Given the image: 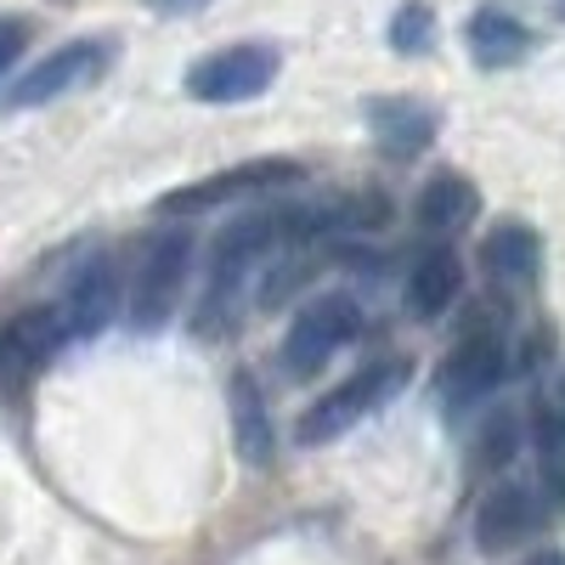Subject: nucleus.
Returning a JSON list of instances; mask_svg holds the SVG:
<instances>
[{
	"label": "nucleus",
	"mask_w": 565,
	"mask_h": 565,
	"mask_svg": "<svg viewBox=\"0 0 565 565\" xmlns=\"http://www.w3.org/2000/svg\"><path fill=\"white\" fill-rule=\"evenodd\" d=\"M328 226V210H260V215H238L221 238L210 244V266H204V300L193 311V334L199 340H226L238 328L244 306H249V282H255V260L271 255L277 244L295 238H317Z\"/></svg>",
	"instance_id": "1"
},
{
	"label": "nucleus",
	"mask_w": 565,
	"mask_h": 565,
	"mask_svg": "<svg viewBox=\"0 0 565 565\" xmlns=\"http://www.w3.org/2000/svg\"><path fill=\"white\" fill-rule=\"evenodd\" d=\"M402 380H407L402 362H367V367L345 373L334 391L317 396V402L300 413L295 441H300V447H328V441H340L345 430H356V424H362L373 407H385V402L402 391Z\"/></svg>",
	"instance_id": "2"
},
{
	"label": "nucleus",
	"mask_w": 565,
	"mask_h": 565,
	"mask_svg": "<svg viewBox=\"0 0 565 565\" xmlns=\"http://www.w3.org/2000/svg\"><path fill=\"white\" fill-rule=\"evenodd\" d=\"M186 266H193V238H186V232H153V238L141 244L130 289H125L130 328L153 334V328L170 322V311L181 306V289H186Z\"/></svg>",
	"instance_id": "3"
},
{
	"label": "nucleus",
	"mask_w": 565,
	"mask_h": 565,
	"mask_svg": "<svg viewBox=\"0 0 565 565\" xmlns=\"http://www.w3.org/2000/svg\"><path fill=\"white\" fill-rule=\"evenodd\" d=\"M282 68V52L271 40H238V45H221V52L199 57L186 68V97L193 103H210V108H232V103H249L277 79Z\"/></svg>",
	"instance_id": "4"
},
{
	"label": "nucleus",
	"mask_w": 565,
	"mask_h": 565,
	"mask_svg": "<svg viewBox=\"0 0 565 565\" xmlns=\"http://www.w3.org/2000/svg\"><path fill=\"white\" fill-rule=\"evenodd\" d=\"M306 170L300 159H244V164H226L204 181H186L175 193L159 199V215H204V210H221V204H238V199H266V193H282V186H300Z\"/></svg>",
	"instance_id": "5"
},
{
	"label": "nucleus",
	"mask_w": 565,
	"mask_h": 565,
	"mask_svg": "<svg viewBox=\"0 0 565 565\" xmlns=\"http://www.w3.org/2000/svg\"><path fill=\"white\" fill-rule=\"evenodd\" d=\"M356 328H362V311H356L351 295L306 300L289 322V334H282V367L311 380V373H322L328 362H334V351H345L356 340Z\"/></svg>",
	"instance_id": "6"
},
{
	"label": "nucleus",
	"mask_w": 565,
	"mask_h": 565,
	"mask_svg": "<svg viewBox=\"0 0 565 565\" xmlns=\"http://www.w3.org/2000/svg\"><path fill=\"white\" fill-rule=\"evenodd\" d=\"M108 63H114V40H68V45H57L52 57H40V63L7 90V97H0V108H12V114L45 108V103L68 97V90H85L90 79H103Z\"/></svg>",
	"instance_id": "7"
},
{
	"label": "nucleus",
	"mask_w": 565,
	"mask_h": 565,
	"mask_svg": "<svg viewBox=\"0 0 565 565\" xmlns=\"http://www.w3.org/2000/svg\"><path fill=\"white\" fill-rule=\"evenodd\" d=\"M498 380H503V334L498 328H469L436 367V396L452 418H463L498 391Z\"/></svg>",
	"instance_id": "8"
},
{
	"label": "nucleus",
	"mask_w": 565,
	"mask_h": 565,
	"mask_svg": "<svg viewBox=\"0 0 565 565\" xmlns=\"http://www.w3.org/2000/svg\"><path fill=\"white\" fill-rule=\"evenodd\" d=\"M548 521L543 509V492L532 487H492L481 503H476V548L481 554H514L526 548Z\"/></svg>",
	"instance_id": "9"
},
{
	"label": "nucleus",
	"mask_w": 565,
	"mask_h": 565,
	"mask_svg": "<svg viewBox=\"0 0 565 565\" xmlns=\"http://www.w3.org/2000/svg\"><path fill=\"white\" fill-rule=\"evenodd\" d=\"M57 317H63V334L97 340L103 328L119 317V266H114L108 255H90L85 266H74Z\"/></svg>",
	"instance_id": "10"
},
{
	"label": "nucleus",
	"mask_w": 565,
	"mask_h": 565,
	"mask_svg": "<svg viewBox=\"0 0 565 565\" xmlns=\"http://www.w3.org/2000/svg\"><path fill=\"white\" fill-rule=\"evenodd\" d=\"M63 340H68V334H63L57 306H29V311H18L12 322H0V391L23 385L29 373H40L45 362L57 356Z\"/></svg>",
	"instance_id": "11"
},
{
	"label": "nucleus",
	"mask_w": 565,
	"mask_h": 565,
	"mask_svg": "<svg viewBox=\"0 0 565 565\" xmlns=\"http://www.w3.org/2000/svg\"><path fill=\"white\" fill-rule=\"evenodd\" d=\"M362 119H367V136L380 141V153L391 159H418L436 141V114L418 97H367Z\"/></svg>",
	"instance_id": "12"
},
{
	"label": "nucleus",
	"mask_w": 565,
	"mask_h": 565,
	"mask_svg": "<svg viewBox=\"0 0 565 565\" xmlns=\"http://www.w3.org/2000/svg\"><path fill=\"white\" fill-rule=\"evenodd\" d=\"M476 210H481L476 181L458 175V170H436L418 186L413 221H418V232H430V238H452V232H463L469 221H476Z\"/></svg>",
	"instance_id": "13"
},
{
	"label": "nucleus",
	"mask_w": 565,
	"mask_h": 565,
	"mask_svg": "<svg viewBox=\"0 0 565 565\" xmlns=\"http://www.w3.org/2000/svg\"><path fill=\"white\" fill-rule=\"evenodd\" d=\"M463 45H469V57H476V68H514V63H526L532 52V29L521 18H509L503 7H481V12H469L463 23Z\"/></svg>",
	"instance_id": "14"
},
{
	"label": "nucleus",
	"mask_w": 565,
	"mask_h": 565,
	"mask_svg": "<svg viewBox=\"0 0 565 565\" xmlns=\"http://www.w3.org/2000/svg\"><path fill=\"white\" fill-rule=\"evenodd\" d=\"M226 413H232V441H238V458L249 469H266L277 452L271 418H266V396L255 385V373H232L226 380Z\"/></svg>",
	"instance_id": "15"
},
{
	"label": "nucleus",
	"mask_w": 565,
	"mask_h": 565,
	"mask_svg": "<svg viewBox=\"0 0 565 565\" xmlns=\"http://www.w3.org/2000/svg\"><path fill=\"white\" fill-rule=\"evenodd\" d=\"M481 266L503 282V289H526V282L537 277V266H543L537 226H526V221H498V226L487 232V244H481Z\"/></svg>",
	"instance_id": "16"
},
{
	"label": "nucleus",
	"mask_w": 565,
	"mask_h": 565,
	"mask_svg": "<svg viewBox=\"0 0 565 565\" xmlns=\"http://www.w3.org/2000/svg\"><path fill=\"white\" fill-rule=\"evenodd\" d=\"M458 289H463L458 255H452V249H436V255H424V260L413 266V277H407V311H413L418 322H436V317L452 311Z\"/></svg>",
	"instance_id": "17"
},
{
	"label": "nucleus",
	"mask_w": 565,
	"mask_h": 565,
	"mask_svg": "<svg viewBox=\"0 0 565 565\" xmlns=\"http://www.w3.org/2000/svg\"><path fill=\"white\" fill-rule=\"evenodd\" d=\"M532 447H537L543 503H565V413L554 402H543L532 418Z\"/></svg>",
	"instance_id": "18"
},
{
	"label": "nucleus",
	"mask_w": 565,
	"mask_h": 565,
	"mask_svg": "<svg viewBox=\"0 0 565 565\" xmlns=\"http://www.w3.org/2000/svg\"><path fill=\"white\" fill-rule=\"evenodd\" d=\"M521 418L514 413H492L481 418V430H476V447H469V463L481 469V476H498L503 463H514V452H521Z\"/></svg>",
	"instance_id": "19"
},
{
	"label": "nucleus",
	"mask_w": 565,
	"mask_h": 565,
	"mask_svg": "<svg viewBox=\"0 0 565 565\" xmlns=\"http://www.w3.org/2000/svg\"><path fill=\"white\" fill-rule=\"evenodd\" d=\"M385 40H391V52H402V57H424L436 45V7L430 0H402V7L391 12Z\"/></svg>",
	"instance_id": "20"
},
{
	"label": "nucleus",
	"mask_w": 565,
	"mask_h": 565,
	"mask_svg": "<svg viewBox=\"0 0 565 565\" xmlns=\"http://www.w3.org/2000/svg\"><path fill=\"white\" fill-rule=\"evenodd\" d=\"M29 52V23L23 18H0V79L12 74V63Z\"/></svg>",
	"instance_id": "21"
},
{
	"label": "nucleus",
	"mask_w": 565,
	"mask_h": 565,
	"mask_svg": "<svg viewBox=\"0 0 565 565\" xmlns=\"http://www.w3.org/2000/svg\"><path fill=\"white\" fill-rule=\"evenodd\" d=\"M153 12H164V18H186V12H204L210 0H148Z\"/></svg>",
	"instance_id": "22"
},
{
	"label": "nucleus",
	"mask_w": 565,
	"mask_h": 565,
	"mask_svg": "<svg viewBox=\"0 0 565 565\" xmlns=\"http://www.w3.org/2000/svg\"><path fill=\"white\" fill-rule=\"evenodd\" d=\"M521 565H565V548H537V554H526Z\"/></svg>",
	"instance_id": "23"
},
{
	"label": "nucleus",
	"mask_w": 565,
	"mask_h": 565,
	"mask_svg": "<svg viewBox=\"0 0 565 565\" xmlns=\"http://www.w3.org/2000/svg\"><path fill=\"white\" fill-rule=\"evenodd\" d=\"M554 12H559V18H565V0H554Z\"/></svg>",
	"instance_id": "24"
}]
</instances>
